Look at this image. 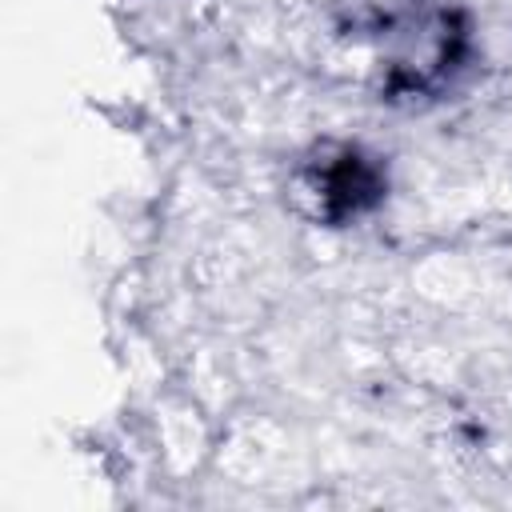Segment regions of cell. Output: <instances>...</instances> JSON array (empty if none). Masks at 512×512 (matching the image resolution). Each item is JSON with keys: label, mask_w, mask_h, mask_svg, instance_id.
Segmentation results:
<instances>
[{"label": "cell", "mask_w": 512, "mask_h": 512, "mask_svg": "<svg viewBox=\"0 0 512 512\" xmlns=\"http://www.w3.org/2000/svg\"><path fill=\"white\" fill-rule=\"evenodd\" d=\"M384 188H388V176L376 164V156L352 144L320 152V160L304 168V192L312 196L316 216L324 224H348L372 212L384 200Z\"/></svg>", "instance_id": "6da1fadb"}, {"label": "cell", "mask_w": 512, "mask_h": 512, "mask_svg": "<svg viewBox=\"0 0 512 512\" xmlns=\"http://www.w3.org/2000/svg\"><path fill=\"white\" fill-rule=\"evenodd\" d=\"M412 32H416V44H408L404 52H396L388 60L384 88L396 96H420L432 84H444L468 48V28H460L456 16H448V12L416 24Z\"/></svg>", "instance_id": "7a4b0ae2"}]
</instances>
